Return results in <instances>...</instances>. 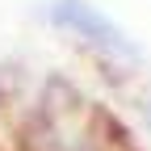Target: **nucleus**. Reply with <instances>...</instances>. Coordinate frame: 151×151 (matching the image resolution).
Listing matches in <instances>:
<instances>
[{
	"label": "nucleus",
	"mask_w": 151,
	"mask_h": 151,
	"mask_svg": "<svg viewBox=\"0 0 151 151\" xmlns=\"http://www.w3.org/2000/svg\"><path fill=\"white\" fill-rule=\"evenodd\" d=\"M50 21H55V25H67V29H76L80 38H88V42H97V46H105V50L134 55V50H130V42L122 38V29L113 25L109 17H101L92 4H84V0H55Z\"/></svg>",
	"instance_id": "1"
}]
</instances>
